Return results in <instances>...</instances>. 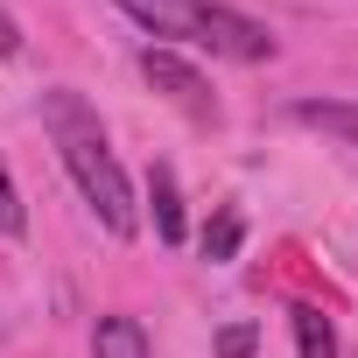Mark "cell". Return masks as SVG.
Here are the masks:
<instances>
[{
	"label": "cell",
	"instance_id": "7a4b0ae2",
	"mask_svg": "<svg viewBox=\"0 0 358 358\" xmlns=\"http://www.w3.org/2000/svg\"><path fill=\"white\" fill-rule=\"evenodd\" d=\"M113 8H127L148 36H176V43H197L211 57H232V64H267L274 57V36L225 8V0H113Z\"/></svg>",
	"mask_w": 358,
	"mask_h": 358
},
{
	"label": "cell",
	"instance_id": "8992f818",
	"mask_svg": "<svg viewBox=\"0 0 358 358\" xmlns=\"http://www.w3.org/2000/svg\"><path fill=\"white\" fill-rule=\"evenodd\" d=\"M92 358H148V330H141V316H99V330H92Z\"/></svg>",
	"mask_w": 358,
	"mask_h": 358
},
{
	"label": "cell",
	"instance_id": "30bf717a",
	"mask_svg": "<svg viewBox=\"0 0 358 358\" xmlns=\"http://www.w3.org/2000/svg\"><path fill=\"white\" fill-rule=\"evenodd\" d=\"M253 351H260V323H225L211 344V358H253Z\"/></svg>",
	"mask_w": 358,
	"mask_h": 358
},
{
	"label": "cell",
	"instance_id": "8fae6325",
	"mask_svg": "<svg viewBox=\"0 0 358 358\" xmlns=\"http://www.w3.org/2000/svg\"><path fill=\"white\" fill-rule=\"evenodd\" d=\"M15 50H22V36H15V22H8V15H0V57H15Z\"/></svg>",
	"mask_w": 358,
	"mask_h": 358
},
{
	"label": "cell",
	"instance_id": "ba28073f",
	"mask_svg": "<svg viewBox=\"0 0 358 358\" xmlns=\"http://www.w3.org/2000/svg\"><path fill=\"white\" fill-rule=\"evenodd\" d=\"M239 246H246V218L225 204V211L204 225V260H239Z\"/></svg>",
	"mask_w": 358,
	"mask_h": 358
},
{
	"label": "cell",
	"instance_id": "6da1fadb",
	"mask_svg": "<svg viewBox=\"0 0 358 358\" xmlns=\"http://www.w3.org/2000/svg\"><path fill=\"white\" fill-rule=\"evenodd\" d=\"M43 127H50L64 169H71V183H78L85 204L99 211V225H106L113 239H127V232H134V183H127V169H120V155H113L99 113H92L71 85H50V92H43Z\"/></svg>",
	"mask_w": 358,
	"mask_h": 358
},
{
	"label": "cell",
	"instance_id": "5b68a950",
	"mask_svg": "<svg viewBox=\"0 0 358 358\" xmlns=\"http://www.w3.org/2000/svg\"><path fill=\"white\" fill-rule=\"evenodd\" d=\"M288 120L295 127H316V134H337V141L358 148V99H295Z\"/></svg>",
	"mask_w": 358,
	"mask_h": 358
},
{
	"label": "cell",
	"instance_id": "52a82bcc",
	"mask_svg": "<svg viewBox=\"0 0 358 358\" xmlns=\"http://www.w3.org/2000/svg\"><path fill=\"white\" fill-rule=\"evenodd\" d=\"M288 323H295V351H302V358H337V330H330V316H323L316 302H295Z\"/></svg>",
	"mask_w": 358,
	"mask_h": 358
},
{
	"label": "cell",
	"instance_id": "9c48e42d",
	"mask_svg": "<svg viewBox=\"0 0 358 358\" xmlns=\"http://www.w3.org/2000/svg\"><path fill=\"white\" fill-rule=\"evenodd\" d=\"M22 232H29V204H22V190H15L8 162H0V239H22Z\"/></svg>",
	"mask_w": 358,
	"mask_h": 358
},
{
	"label": "cell",
	"instance_id": "277c9868",
	"mask_svg": "<svg viewBox=\"0 0 358 358\" xmlns=\"http://www.w3.org/2000/svg\"><path fill=\"white\" fill-rule=\"evenodd\" d=\"M148 211H155V239L162 246H183V190H176V169L169 162H155L148 169Z\"/></svg>",
	"mask_w": 358,
	"mask_h": 358
},
{
	"label": "cell",
	"instance_id": "3957f363",
	"mask_svg": "<svg viewBox=\"0 0 358 358\" xmlns=\"http://www.w3.org/2000/svg\"><path fill=\"white\" fill-rule=\"evenodd\" d=\"M141 78L176 106V113H183V120H197V127H218V92L204 85V71L197 64H183V57H176V50H141Z\"/></svg>",
	"mask_w": 358,
	"mask_h": 358
}]
</instances>
